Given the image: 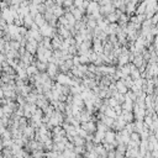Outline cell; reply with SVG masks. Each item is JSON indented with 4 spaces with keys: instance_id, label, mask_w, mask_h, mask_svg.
Here are the masks:
<instances>
[{
    "instance_id": "6da1fadb",
    "label": "cell",
    "mask_w": 158,
    "mask_h": 158,
    "mask_svg": "<svg viewBox=\"0 0 158 158\" xmlns=\"http://www.w3.org/2000/svg\"><path fill=\"white\" fill-rule=\"evenodd\" d=\"M58 72H61V71H60V65H58L57 63H54V62H48L47 73L49 74V77H51L52 79H56Z\"/></svg>"
},
{
    "instance_id": "7a4b0ae2",
    "label": "cell",
    "mask_w": 158,
    "mask_h": 158,
    "mask_svg": "<svg viewBox=\"0 0 158 158\" xmlns=\"http://www.w3.org/2000/svg\"><path fill=\"white\" fill-rule=\"evenodd\" d=\"M56 82H58V83H61V84H63V85H71V83H72V78L68 76L67 73H60V74H57V77H56V79H54Z\"/></svg>"
},
{
    "instance_id": "3957f363",
    "label": "cell",
    "mask_w": 158,
    "mask_h": 158,
    "mask_svg": "<svg viewBox=\"0 0 158 158\" xmlns=\"http://www.w3.org/2000/svg\"><path fill=\"white\" fill-rule=\"evenodd\" d=\"M80 126H82L83 129H84V130H87V131L89 132V134H95L96 130H98L96 123H95V121H93V120L87 121V122H82Z\"/></svg>"
},
{
    "instance_id": "277c9868",
    "label": "cell",
    "mask_w": 158,
    "mask_h": 158,
    "mask_svg": "<svg viewBox=\"0 0 158 158\" xmlns=\"http://www.w3.org/2000/svg\"><path fill=\"white\" fill-rule=\"evenodd\" d=\"M134 114H135V120H143L145 116H146V109H143V107H141L140 105L135 104Z\"/></svg>"
},
{
    "instance_id": "5b68a950",
    "label": "cell",
    "mask_w": 158,
    "mask_h": 158,
    "mask_svg": "<svg viewBox=\"0 0 158 158\" xmlns=\"http://www.w3.org/2000/svg\"><path fill=\"white\" fill-rule=\"evenodd\" d=\"M103 142H109V143L116 142V131L114 129H110L105 132V138H104Z\"/></svg>"
},
{
    "instance_id": "8992f818",
    "label": "cell",
    "mask_w": 158,
    "mask_h": 158,
    "mask_svg": "<svg viewBox=\"0 0 158 158\" xmlns=\"http://www.w3.org/2000/svg\"><path fill=\"white\" fill-rule=\"evenodd\" d=\"M22 134H24V136H26L29 140H34L36 137V129L29 123L27 126L25 127V130L22 131Z\"/></svg>"
},
{
    "instance_id": "52a82bcc",
    "label": "cell",
    "mask_w": 158,
    "mask_h": 158,
    "mask_svg": "<svg viewBox=\"0 0 158 158\" xmlns=\"http://www.w3.org/2000/svg\"><path fill=\"white\" fill-rule=\"evenodd\" d=\"M95 11H100V3L95 1V0H91V1L89 3L88 9H87V15H91Z\"/></svg>"
},
{
    "instance_id": "ba28073f",
    "label": "cell",
    "mask_w": 158,
    "mask_h": 158,
    "mask_svg": "<svg viewBox=\"0 0 158 158\" xmlns=\"http://www.w3.org/2000/svg\"><path fill=\"white\" fill-rule=\"evenodd\" d=\"M116 10V7H115V5L114 4H109V5H100V12H101V15H104L105 18L109 14H111V12H114Z\"/></svg>"
},
{
    "instance_id": "9c48e42d",
    "label": "cell",
    "mask_w": 158,
    "mask_h": 158,
    "mask_svg": "<svg viewBox=\"0 0 158 158\" xmlns=\"http://www.w3.org/2000/svg\"><path fill=\"white\" fill-rule=\"evenodd\" d=\"M121 106H122V109H123V110H127V111H134L135 101L132 100V99H130V98H127V96H126V100H125V101L121 104Z\"/></svg>"
},
{
    "instance_id": "30bf717a",
    "label": "cell",
    "mask_w": 158,
    "mask_h": 158,
    "mask_svg": "<svg viewBox=\"0 0 158 158\" xmlns=\"http://www.w3.org/2000/svg\"><path fill=\"white\" fill-rule=\"evenodd\" d=\"M115 83H116V88H118V91H119V93L126 94L127 91H129V88H127V85L125 84L122 79H119V80H116Z\"/></svg>"
},
{
    "instance_id": "8fae6325",
    "label": "cell",
    "mask_w": 158,
    "mask_h": 158,
    "mask_svg": "<svg viewBox=\"0 0 158 158\" xmlns=\"http://www.w3.org/2000/svg\"><path fill=\"white\" fill-rule=\"evenodd\" d=\"M130 63V54H126V53H121L118 58V65L119 67H122V65Z\"/></svg>"
},
{
    "instance_id": "7c38bea8",
    "label": "cell",
    "mask_w": 158,
    "mask_h": 158,
    "mask_svg": "<svg viewBox=\"0 0 158 158\" xmlns=\"http://www.w3.org/2000/svg\"><path fill=\"white\" fill-rule=\"evenodd\" d=\"M94 151L99 154V157H106L107 156V151L105 149L104 145L103 143H99V145H95L94 147Z\"/></svg>"
},
{
    "instance_id": "4fadbf2b",
    "label": "cell",
    "mask_w": 158,
    "mask_h": 158,
    "mask_svg": "<svg viewBox=\"0 0 158 158\" xmlns=\"http://www.w3.org/2000/svg\"><path fill=\"white\" fill-rule=\"evenodd\" d=\"M122 118L126 122H134V119H135V114L134 111H127V110H122Z\"/></svg>"
},
{
    "instance_id": "5bb4252c",
    "label": "cell",
    "mask_w": 158,
    "mask_h": 158,
    "mask_svg": "<svg viewBox=\"0 0 158 158\" xmlns=\"http://www.w3.org/2000/svg\"><path fill=\"white\" fill-rule=\"evenodd\" d=\"M24 21H25L24 26H26L27 29H31V26L35 24V16H32L31 14H29V15H26L24 18Z\"/></svg>"
},
{
    "instance_id": "9a60e30c",
    "label": "cell",
    "mask_w": 158,
    "mask_h": 158,
    "mask_svg": "<svg viewBox=\"0 0 158 158\" xmlns=\"http://www.w3.org/2000/svg\"><path fill=\"white\" fill-rule=\"evenodd\" d=\"M134 63L137 68H140L141 65H143L145 63H146V61H145V58H143V56H142V53H140V54H136V57H135V60H134Z\"/></svg>"
},
{
    "instance_id": "2e32d148",
    "label": "cell",
    "mask_w": 158,
    "mask_h": 158,
    "mask_svg": "<svg viewBox=\"0 0 158 158\" xmlns=\"http://www.w3.org/2000/svg\"><path fill=\"white\" fill-rule=\"evenodd\" d=\"M32 64H36V67L38 68V71H40V72H46V71H47V68H48V63L42 62V61H40V60L34 61V63H32Z\"/></svg>"
},
{
    "instance_id": "e0dca14e",
    "label": "cell",
    "mask_w": 158,
    "mask_h": 158,
    "mask_svg": "<svg viewBox=\"0 0 158 158\" xmlns=\"http://www.w3.org/2000/svg\"><path fill=\"white\" fill-rule=\"evenodd\" d=\"M146 10H147V1L146 0H143L142 3H140L138 5H137V7H136V15H138V14H145L146 12Z\"/></svg>"
},
{
    "instance_id": "ac0fdd59",
    "label": "cell",
    "mask_w": 158,
    "mask_h": 158,
    "mask_svg": "<svg viewBox=\"0 0 158 158\" xmlns=\"http://www.w3.org/2000/svg\"><path fill=\"white\" fill-rule=\"evenodd\" d=\"M71 71L73 72V74H74V77H78V78H84L85 77V74H84V72H83L78 65H73V67L71 68Z\"/></svg>"
},
{
    "instance_id": "d6986e66",
    "label": "cell",
    "mask_w": 158,
    "mask_h": 158,
    "mask_svg": "<svg viewBox=\"0 0 158 158\" xmlns=\"http://www.w3.org/2000/svg\"><path fill=\"white\" fill-rule=\"evenodd\" d=\"M126 156L127 157H138L141 156L138 148H132V147H129L127 146V151H126Z\"/></svg>"
},
{
    "instance_id": "ffe728a7",
    "label": "cell",
    "mask_w": 158,
    "mask_h": 158,
    "mask_svg": "<svg viewBox=\"0 0 158 158\" xmlns=\"http://www.w3.org/2000/svg\"><path fill=\"white\" fill-rule=\"evenodd\" d=\"M72 14L74 15V18H76L77 21L83 20V18H84V12H83V10L80 9V7H76V9L72 11Z\"/></svg>"
},
{
    "instance_id": "44dd1931",
    "label": "cell",
    "mask_w": 158,
    "mask_h": 158,
    "mask_svg": "<svg viewBox=\"0 0 158 158\" xmlns=\"http://www.w3.org/2000/svg\"><path fill=\"white\" fill-rule=\"evenodd\" d=\"M73 142H74V145H76V146H85L87 140L84 137L77 135V136H74V141H73Z\"/></svg>"
},
{
    "instance_id": "7402d4cb",
    "label": "cell",
    "mask_w": 158,
    "mask_h": 158,
    "mask_svg": "<svg viewBox=\"0 0 158 158\" xmlns=\"http://www.w3.org/2000/svg\"><path fill=\"white\" fill-rule=\"evenodd\" d=\"M54 111H56V107L52 105V104H49V105H47L45 109H43V112H45V115H47L48 118H51V116L54 114Z\"/></svg>"
},
{
    "instance_id": "603a6c76",
    "label": "cell",
    "mask_w": 158,
    "mask_h": 158,
    "mask_svg": "<svg viewBox=\"0 0 158 158\" xmlns=\"http://www.w3.org/2000/svg\"><path fill=\"white\" fill-rule=\"evenodd\" d=\"M96 127H98L99 131H104V132H106L107 130H110V127L107 126V125H106L104 121H101V120H99V121L96 122Z\"/></svg>"
},
{
    "instance_id": "cb8c5ba5",
    "label": "cell",
    "mask_w": 158,
    "mask_h": 158,
    "mask_svg": "<svg viewBox=\"0 0 158 158\" xmlns=\"http://www.w3.org/2000/svg\"><path fill=\"white\" fill-rule=\"evenodd\" d=\"M105 115H106V116H110V118H114V119H116V118L119 116V115H118V112L115 111V109H114V107H111V106H109V107L106 109Z\"/></svg>"
},
{
    "instance_id": "d4e9b609",
    "label": "cell",
    "mask_w": 158,
    "mask_h": 158,
    "mask_svg": "<svg viewBox=\"0 0 158 158\" xmlns=\"http://www.w3.org/2000/svg\"><path fill=\"white\" fill-rule=\"evenodd\" d=\"M101 121H104V122H105V123H106L110 129H112L114 122H115V119H114V118H110V116H106V115H105V118H104Z\"/></svg>"
},
{
    "instance_id": "484cf974",
    "label": "cell",
    "mask_w": 158,
    "mask_h": 158,
    "mask_svg": "<svg viewBox=\"0 0 158 158\" xmlns=\"http://www.w3.org/2000/svg\"><path fill=\"white\" fill-rule=\"evenodd\" d=\"M121 69H122V73L125 74V76H130V74H131V71H132V68H131V63H127V64L122 65Z\"/></svg>"
},
{
    "instance_id": "4316f807",
    "label": "cell",
    "mask_w": 158,
    "mask_h": 158,
    "mask_svg": "<svg viewBox=\"0 0 158 158\" xmlns=\"http://www.w3.org/2000/svg\"><path fill=\"white\" fill-rule=\"evenodd\" d=\"M112 4L115 5L116 9H120L121 6L126 5V0H112Z\"/></svg>"
},
{
    "instance_id": "83f0119b",
    "label": "cell",
    "mask_w": 158,
    "mask_h": 158,
    "mask_svg": "<svg viewBox=\"0 0 158 158\" xmlns=\"http://www.w3.org/2000/svg\"><path fill=\"white\" fill-rule=\"evenodd\" d=\"M79 58H80V64H89L90 63V58L87 54H82V56H79Z\"/></svg>"
},
{
    "instance_id": "f1b7e54d",
    "label": "cell",
    "mask_w": 158,
    "mask_h": 158,
    "mask_svg": "<svg viewBox=\"0 0 158 158\" xmlns=\"http://www.w3.org/2000/svg\"><path fill=\"white\" fill-rule=\"evenodd\" d=\"M27 32H29V29L26 27V26H20L19 27V34L21 35V36H27Z\"/></svg>"
},
{
    "instance_id": "f546056e",
    "label": "cell",
    "mask_w": 158,
    "mask_h": 158,
    "mask_svg": "<svg viewBox=\"0 0 158 158\" xmlns=\"http://www.w3.org/2000/svg\"><path fill=\"white\" fill-rule=\"evenodd\" d=\"M45 4H46V6H47V10H49V9H52V7H53L57 3H56V0H46Z\"/></svg>"
},
{
    "instance_id": "4dcf8cb0",
    "label": "cell",
    "mask_w": 158,
    "mask_h": 158,
    "mask_svg": "<svg viewBox=\"0 0 158 158\" xmlns=\"http://www.w3.org/2000/svg\"><path fill=\"white\" fill-rule=\"evenodd\" d=\"M118 104H119V101L116 100V98H115V96H110V98H109V106L115 107Z\"/></svg>"
},
{
    "instance_id": "1f68e13d",
    "label": "cell",
    "mask_w": 158,
    "mask_h": 158,
    "mask_svg": "<svg viewBox=\"0 0 158 158\" xmlns=\"http://www.w3.org/2000/svg\"><path fill=\"white\" fill-rule=\"evenodd\" d=\"M109 41H110V42L111 43H118L119 42V38H118V35H116V34H112V35H109Z\"/></svg>"
},
{
    "instance_id": "d6a6232c",
    "label": "cell",
    "mask_w": 158,
    "mask_h": 158,
    "mask_svg": "<svg viewBox=\"0 0 158 158\" xmlns=\"http://www.w3.org/2000/svg\"><path fill=\"white\" fill-rule=\"evenodd\" d=\"M73 5H74V0H64V3H63V7H64V9L71 7Z\"/></svg>"
},
{
    "instance_id": "836d02e7",
    "label": "cell",
    "mask_w": 158,
    "mask_h": 158,
    "mask_svg": "<svg viewBox=\"0 0 158 158\" xmlns=\"http://www.w3.org/2000/svg\"><path fill=\"white\" fill-rule=\"evenodd\" d=\"M83 3H84V0H74V5H76L77 7H82Z\"/></svg>"
},
{
    "instance_id": "e575fe53",
    "label": "cell",
    "mask_w": 158,
    "mask_h": 158,
    "mask_svg": "<svg viewBox=\"0 0 158 158\" xmlns=\"http://www.w3.org/2000/svg\"><path fill=\"white\" fill-rule=\"evenodd\" d=\"M152 157H158V149H153V151H152Z\"/></svg>"
},
{
    "instance_id": "d590c367",
    "label": "cell",
    "mask_w": 158,
    "mask_h": 158,
    "mask_svg": "<svg viewBox=\"0 0 158 158\" xmlns=\"http://www.w3.org/2000/svg\"><path fill=\"white\" fill-rule=\"evenodd\" d=\"M56 3H57L58 5H63V3H64V0H56Z\"/></svg>"
},
{
    "instance_id": "8d00e7d4",
    "label": "cell",
    "mask_w": 158,
    "mask_h": 158,
    "mask_svg": "<svg viewBox=\"0 0 158 158\" xmlns=\"http://www.w3.org/2000/svg\"><path fill=\"white\" fill-rule=\"evenodd\" d=\"M88 1H91V0H88Z\"/></svg>"
}]
</instances>
